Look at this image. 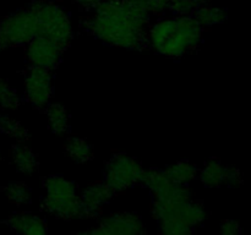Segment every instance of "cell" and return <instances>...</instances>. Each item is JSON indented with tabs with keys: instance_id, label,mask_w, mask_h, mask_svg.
<instances>
[{
	"instance_id": "cell-25",
	"label": "cell",
	"mask_w": 251,
	"mask_h": 235,
	"mask_svg": "<svg viewBox=\"0 0 251 235\" xmlns=\"http://www.w3.org/2000/svg\"><path fill=\"white\" fill-rule=\"evenodd\" d=\"M221 235H242L239 222L233 219L223 220L221 224Z\"/></svg>"
},
{
	"instance_id": "cell-20",
	"label": "cell",
	"mask_w": 251,
	"mask_h": 235,
	"mask_svg": "<svg viewBox=\"0 0 251 235\" xmlns=\"http://www.w3.org/2000/svg\"><path fill=\"white\" fill-rule=\"evenodd\" d=\"M5 193L12 203L27 205L32 200L31 188L22 181H14L5 188Z\"/></svg>"
},
{
	"instance_id": "cell-19",
	"label": "cell",
	"mask_w": 251,
	"mask_h": 235,
	"mask_svg": "<svg viewBox=\"0 0 251 235\" xmlns=\"http://www.w3.org/2000/svg\"><path fill=\"white\" fill-rule=\"evenodd\" d=\"M0 132L7 135V136H11L19 143H24L31 139V134L28 130L21 122L11 119L7 115H0Z\"/></svg>"
},
{
	"instance_id": "cell-1",
	"label": "cell",
	"mask_w": 251,
	"mask_h": 235,
	"mask_svg": "<svg viewBox=\"0 0 251 235\" xmlns=\"http://www.w3.org/2000/svg\"><path fill=\"white\" fill-rule=\"evenodd\" d=\"M87 11L91 15L81 19L85 32L119 48L149 49L151 15L140 0H105Z\"/></svg>"
},
{
	"instance_id": "cell-26",
	"label": "cell",
	"mask_w": 251,
	"mask_h": 235,
	"mask_svg": "<svg viewBox=\"0 0 251 235\" xmlns=\"http://www.w3.org/2000/svg\"><path fill=\"white\" fill-rule=\"evenodd\" d=\"M71 1L76 2V4L83 6L86 9V11H87V10H90V9H92V7L97 6L98 4L105 1V0H71Z\"/></svg>"
},
{
	"instance_id": "cell-23",
	"label": "cell",
	"mask_w": 251,
	"mask_h": 235,
	"mask_svg": "<svg viewBox=\"0 0 251 235\" xmlns=\"http://www.w3.org/2000/svg\"><path fill=\"white\" fill-rule=\"evenodd\" d=\"M150 15H163L168 11L171 0H140Z\"/></svg>"
},
{
	"instance_id": "cell-21",
	"label": "cell",
	"mask_w": 251,
	"mask_h": 235,
	"mask_svg": "<svg viewBox=\"0 0 251 235\" xmlns=\"http://www.w3.org/2000/svg\"><path fill=\"white\" fill-rule=\"evenodd\" d=\"M20 104H21V100L16 91L4 78L0 77V107L2 109L16 110Z\"/></svg>"
},
{
	"instance_id": "cell-16",
	"label": "cell",
	"mask_w": 251,
	"mask_h": 235,
	"mask_svg": "<svg viewBox=\"0 0 251 235\" xmlns=\"http://www.w3.org/2000/svg\"><path fill=\"white\" fill-rule=\"evenodd\" d=\"M48 125L55 135H64L69 131V113L59 103H51L46 108Z\"/></svg>"
},
{
	"instance_id": "cell-10",
	"label": "cell",
	"mask_w": 251,
	"mask_h": 235,
	"mask_svg": "<svg viewBox=\"0 0 251 235\" xmlns=\"http://www.w3.org/2000/svg\"><path fill=\"white\" fill-rule=\"evenodd\" d=\"M100 227L110 235H146L142 220L132 213H117L104 218Z\"/></svg>"
},
{
	"instance_id": "cell-3",
	"label": "cell",
	"mask_w": 251,
	"mask_h": 235,
	"mask_svg": "<svg viewBox=\"0 0 251 235\" xmlns=\"http://www.w3.org/2000/svg\"><path fill=\"white\" fill-rule=\"evenodd\" d=\"M43 186L47 191L42 203L44 211L65 220L92 217L80 196L76 195L73 181L61 175H49L43 179Z\"/></svg>"
},
{
	"instance_id": "cell-17",
	"label": "cell",
	"mask_w": 251,
	"mask_h": 235,
	"mask_svg": "<svg viewBox=\"0 0 251 235\" xmlns=\"http://www.w3.org/2000/svg\"><path fill=\"white\" fill-rule=\"evenodd\" d=\"M64 148H65L66 154L75 163H86L93 158L92 146L81 137H70L66 141Z\"/></svg>"
},
{
	"instance_id": "cell-18",
	"label": "cell",
	"mask_w": 251,
	"mask_h": 235,
	"mask_svg": "<svg viewBox=\"0 0 251 235\" xmlns=\"http://www.w3.org/2000/svg\"><path fill=\"white\" fill-rule=\"evenodd\" d=\"M191 16L203 28L205 27H211L215 26V24H222L227 19L226 10L221 9V7L208 6V5H203V6L198 7Z\"/></svg>"
},
{
	"instance_id": "cell-8",
	"label": "cell",
	"mask_w": 251,
	"mask_h": 235,
	"mask_svg": "<svg viewBox=\"0 0 251 235\" xmlns=\"http://www.w3.org/2000/svg\"><path fill=\"white\" fill-rule=\"evenodd\" d=\"M25 98L36 109H44L53 95L50 71L37 66H27L24 72Z\"/></svg>"
},
{
	"instance_id": "cell-4",
	"label": "cell",
	"mask_w": 251,
	"mask_h": 235,
	"mask_svg": "<svg viewBox=\"0 0 251 235\" xmlns=\"http://www.w3.org/2000/svg\"><path fill=\"white\" fill-rule=\"evenodd\" d=\"M37 12V36L58 44L64 50L73 39V27L68 12L53 2H34Z\"/></svg>"
},
{
	"instance_id": "cell-6",
	"label": "cell",
	"mask_w": 251,
	"mask_h": 235,
	"mask_svg": "<svg viewBox=\"0 0 251 235\" xmlns=\"http://www.w3.org/2000/svg\"><path fill=\"white\" fill-rule=\"evenodd\" d=\"M144 168L141 163L125 153H115L105 163L103 183L114 193L140 183Z\"/></svg>"
},
{
	"instance_id": "cell-24",
	"label": "cell",
	"mask_w": 251,
	"mask_h": 235,
	"mask_svg": "<svg viewBox=\"0 0 251 235\" xmlns=\"http://www.w3.org/2000/svg\"><path fill=\"white\" fill-rule=\"evenodd\" d=\"M243 184L242 174L238 168L233 165H227V173H226V183L228 188H239Z\"/></svg>"
},
{
	"instance_id": "cell-14",
	"label": "cell",
	"mask_w": 251,
	"mask_h": 235,
	"mask_svg": "<svg viewBox=\"0 0 251 235\" xmlns=\"http://www.w3.org/2000/svg\"><path fill=\"white\" fill-rule=\"evenodd\" d=\"M227 165H223L218 159H210L206 162L202 170L199 173L201 183L206 188H220L226 183Z\"/></svg>"
},
{
	"instance_id": "cell-15",
	"label": "cell",
	"mask_w": 251,
	"mask_h": 235,
	"mask_svg": "<svg viewBox=\"0 0 251 235\" xmlns=\"http://www.w3.org/2000/svg\"><path fill=\"white\" fill-rule=\"evenodd\" d=\"M167 178L178 185H186L199 176V169L188 161H179L164 169Z\"/></svg>"
},
{
	"instance_id": "cell-5",
	"label": "cell",
	"mask_w": 251,
	"mask_h": 235,
	"mask_svg": "<svg viewBox=\"0 0 251 235\" xmlns=\"http://www.w3.org/2000/svg\"><path fill=\"white\" fill-rule=\"evenodd\" d=\"M36 36L37 12L32 2L0 21V51L27 46Z\"/></svg>"
},
{
	"instance_id": "cell-7",
	"label": "cell",
	"mask_w": 251,
	"mask_h": 235,
	"mask_svg": "<svg viewBox=\"0 0 251 235\" xmlns=\"http://www.w3.org/2000/svg\"><path fill=\"white\" fill-rule=\"evenodd\" d=\"M152 214L157 222H178L195 228L206 219V212L202 203L196 201L185 202H152Z\"/></svg>"
},
{
	"instance_id": "cell-22",
	"label": "cell",
	"mask_w": 251,
	"mask_h": 235,
	"mask_svg": "<svg viewBox=\"0 0 251 235\" xmlns=\"http://www.w3.org/2000/svg\"><path fill=\"white\" fill-rule=\"evenodd\" d=\"M161 235H191L193 228L178 222H158Z\"/></svg>"
},
{
	"instance_id": "cell-11",
	"label": "cell",
	"mask_w": 251,
	"mask_h": 235,
	"mask_svg": "<svg viewBox=\"0 0 251 235\" xmlns=\"http://www.w3.org/2000/svg\"><path fill=\"white\" fill-rule=\"evenodd\" d=\"M5 223L17 235H48L46 222L31 213H14Z\"/></svg>"
},
{
	"instance_id": "cell-28",
	"label": "cell",
	"mask_w": 251,
	"mask_h": 235,
	"mask_svg": "<svg viewBox=\"0 0 251 235\" xmlns=\"http://www.w3.org/2000/svg\"><path fill=\"white\" fill-rule=\"evenodd\" d=\"M186 1H188L189 4L191 5V7H193L194 11H195V10L198 9V7L203 6V5L210 4V2L213 1V0H186Z\"/></svg>"
},
{
	"instance_id": "cell-29",
	"label": "cell",
	"mask_w": 251,
	"mask_h": 235,
	"mask_svg": "<svg viewBox=\"0 0 251 235\" xmlns=\"http://www.w3.org/2000/svg\"><path fill=\"white\" fill-rule=\"evenodd\" d=\"M0 161H1V154H0Z\"/></svg>"
},
{
	"instance_id": "cell-2",
	"label": "cell",
	"mask_w": 251,
	"mask_h": 235,
	"mask_svg": "<svg viewBox=\"0 0 251 235\" xmlns=\"http://www.w3.org/2000/svg\"><path fill=\"white\" fill-rule=\"evenodd\" d=\"M202 33L203 27L193 16L166 17L150 26L149 49L169 58H180L198 48Z\"/></svg>"
},
{
	"instance_id": "cell-27",
	"label": "cell",
	"mask_w": 251,
	"mask_h": 235,
	"mask_svg": "<svg viewBox=\"0 0 251 235\" xmlns=\"http://www.w3.org/2000/svg\"><path fill=\"white\" fill-rule=\"evenodd\" d=\"M73 235H110L109 233L105 232L104 229H103L102 227H98V228H95V229H91L88 230V232H85V233H77V234H73Z\"/></svg>"
},
{
	"instance_id": "cell-12",
	"label": "cell",
	"mask_w": 251,
	"mask_h": 235,
	"mask_svg": "<svg viewBox=\"0 0 251 235\" xmlns=\"http://www.w3.org/2000/svg\"><path fill=\"white\" fill-rule=\"evenodd\" d=\"M114 195L115 193L104 183H96L86 188L80 198L88 208L92 217H95L100 213V207L109 202Z\"/></svg>"
},
{
	"instance_id": "cell-13",
	"label": "cell",
	"mask_w": 251,
	"mask_h": 235,
	"mask_svg": "<svg viewBox=\"0 0 251 235\" xmlns=\"http://www.w3.org/2000/svg\"><path fill=\"white\" fill-rule=\"evenodd\" d=\"M12 163L17 170L24 174H33L38 170L39 162L37 154L28 147L21 143L14 144L11 148Z\"/></svg>"
},
{
	"instance_id": "cell-9",
	"label": "cell",
	"mask_w": 251,
	"mask_h": 235,
	"mask_svg": "<svg viewBox=\"0 0 251 235\" xmlns=\"http://www.w3.org/2000/svg\"><path fill=\"white\" fill-rule=\"evenodd\" d=\"M26 47L28 65L46 69L48 71L58 68L61 61V55L65 51L58 44L42 37H34Z\"/></svg>"
},
{
	"instance_id": "cell-30",
	"label": "cell",
	"mask_w": 251,
	"mask_h": 235,
	"mask_svg": "<svg viewBox=\"0 0 251 235\" xmlns=\"http://www.w3.org/2000/svg\"><path fill=\"white\" fill-rule=\"evenodd\" d=\"M191 235H194V234H191Z\"/></svg>"
}]
</instances>
